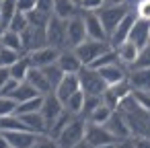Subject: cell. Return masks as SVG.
Masks as SVG:
<instances>
[{
	"instance_id": "obj_46",
	"label": "cell",
	"mask_w": 150,
	"mask_h": 148,
	"mask_svg": "<svg viewBox=\"0 0 150 148\" xmlns=\"http://www.w3.org/2000/svg\"><path fill=\"white\" fill-rule=\"evenodd\" d=\"M19 84H21L19 80L11 78V80H8V82L4 84V89H2V93H0V95H2V97H13V95H15V91L19 89Z\"/></svg>"
},
{
	"instance_id": "obj_18",
	"label": "cell",
	"mask_w": 150,
	"mask_h": 148,
	"mask_svg": "<svg viewBox=\"0 0 150 148\" xmlns=\"http://www.w3.org/2000/svg\"><path fill=\"white\" fill-rule=\"evenodd\" d=\"M99 74L103 76V80L107 82V86H115L119 84L121 80L127 78V72L121 64H111V66H105V68H99Z\"/></svg>"
},
{
	"instance_id": "obj_12",
	"label": "cell",
	"mask_w": 150,
	"mask_h": 148,
	"mask_svg": "<svg viewBox=\"0 0 150 148\" xmlns=\"http://www.w3.org/2000/svg\"><path fill=\"white\" fill-rule=\"evenodd\" d=\"M136 19H138V15H136V11H134V13H127V15H125V19L117 25V29H115V31H113V35L109 37V43H111V47H113V50H115L117 45H121L123 41H127V39H129V33H132V27H134Z\"/></svg>"
},
{
	"instance_id": "obj_51",
	"label": "cell",
	"mask_w": 150,
	"mask_h": 148,
	"mask_svg": "<svg viewBox=\"0 0 150 148\" xmlns=\"http://www.w3.org/2000/svg\"><path fill=\"white\" fill-rule=\"evenodd\" d=\"M6 29H8V25H6V21L2 19V15H0V35H2V33H4Z\"/></svg>"
},
{
	"instance_id": "obj_38",
	"label": "cell",
	"mask_w": 150,
	"mask_h": 148,
	"mask_svg": "<svg viewBox=\"0 0 150 148\" xmlns=\"http://www.w3.org/2000/svg\"><path fill=\"white\" fill-rule=\"evenodd\" d=\"M134 99L140 105V109H144V111L150 113V91H136L134 89Z\"/></svg>"
},
{
	"instance_id": "obj_43",
	"label": "cell",
	"mask_w": 150,
	"mask_h": 148,
	"mask_svg": "<svg viewBox=\"0 0 150 148\" xmlns=\"http://www.w3.org/2000/svg\"><path fill=\"white\" fill-rule=\"evenodd\" d=\"M107 4V0H82V4H80V8L82 11H101L103 6Z\"/></svg>"
},
{
	"instance_id": "obj_28",
	"label": "cell",
	"mask_w": 150,
	"mask_h": 148,
	"mask_svg": "<svg viewBox=\"0 0 150 148\" xmlns=\"http://www.w3.org/2000/svg\"><path fill=\"white\" fill-rule=\"evenodd\" d=\"M113 115V109L111 107H107L105 103L103 105H99L88 117H86V121H91V123H99V125H105L107 121H109V117Z\"/></svg>"
},
{
	"instance_id": "obj_45",
	"label": "cell",
	"mask_w": 150,
	"mask_h": 148,
	"mask_svg": "<svg viewBox=\"0 0 150 148\" xmlns=\"http://www.w3.org/2000/svg\"><path fill=\"white\" fill-rule=\"evenodd\" d=\"M54 4H56V0H37V11L54 17Z\"/></svg>"
},
{
	"instance_id": "obj_20",
	"label": "cell",
	"mask_w": 150,
	"mask_h": 148,
	"mask_svg": "<svg viewBox=\"0 0 150 148\" xmlns=\"http://www.w3.org/2000/svg\"><path fill=\"white\" fill-rule=\"evenodd\" d=\"M127 78L136 91H150V68H134Z\"/></svg>"
},
{
	"instance_id": "obj_34",
	"label": "cell",
	"mask_w": 150,
	"mask_h": 148,
	"mask_svg": "<svg viewBox=\"0 0 150 148\" xmlns=\"http://www.w3.org/2000/svg\"><path fill=\"white\" fill-rule=\"evenodd\" d=\"M27 19H29V25L31 27H39V29H45L47 27V23H50V19H52V15H45V13H41V11H31V13H27Z\"/></svg>"
},
{
	"instance_id": "obj_36",
	"label": "cell",
	"mask_w": 150,
	"mask_h": 148,
	"mask_svg": "<svg viewBox=\"0 0 150 148\" xmlns=\"http://www.w3.org/2000/svg\"><path fill=\"white\" fill-rule=\"evenodd\" d=\"M17 107H19V103L13 97H2V95H0V117L17 115Z\"/></svg>"
},
{
	"instance_id": "obj_54",
	"label": "cell",
	"mask_w": 150,
	"mask_h": 148,
	"mask_svg": "<svg viewBox=\"0 0 150 148\" xmlns=\"http://www.w3.org/2000/svg\"><path fill=\"white\" fill-rule=\"evenodd\" d=\"M72 2H74L76 6H80V4H82V0H72Z\"/></svg>"
},
{
	"instance_id": "obj_47",
	"label": "cell",
	"mask_w": 150,
	"mask_h": 148,
	"mask_svg": "<svg viewBox=\"0 0 150 148\" xmlns=\"http://www.w3.org/2000/svg\"><path fill=\"white\" fill-rule=\"evenodd\" d=\"M134 146L136 148H150V136H136Z\"/></svg>"
},
{
	"instance_id": "obj_7",
	"label": "cell",
	"mask_w": 150,
	"mask_h": 148,
	"mask_svg": "<svg viewBox=\"0 0 150 148\" xmlns=\"http://www.w3.org/2000/svg\"><path fill=\"white\" fill-rule=\"evenodd\" d=\"M66 37H68L70 50H74L76 45H80L82 41L88 39V35H86V23H84L82 15H76L70 21H66Z\"/></svg>"
},
{
	"instance_id": "obj_55",
	"label": "cell",
	"mask_w": 150,
	"mask_h": 148,
	"mask_svg": "<svg viewBox=\"0 0 150 148\" xmlns=\"http://www.w3.org/2000/svg\"><path fill=\"white\" fill-rule=\"evenodd\" d=\"M8 148H13V146H8Z\"/></svg>"
},
{
	"instance_id": "obj_49",
	"label": "cell",
	"mask_w": 150,
	"mask_h": 148,
	"mask_svg": "<svg viewBox=\"0 0 150 148\" xmlns=\"http://www.w3.org/2000/svg\"><path fill=\"white\" fill-rule=\"evenodd\" d=\"M115 148H136L134 146V138H127V140H119L115 144Z\"/></svg>"
},
{
	"instance_id": "obj_53",
	"label": "cell",
	"mask_w": 150,
	"mask_h": 148,
	"mask_svg": "<svg viewBox=\"0 0 150 148\" xmlns=\"http://www.w3.org/2000/svg\"><path fill=\"white\" fill-rule=\"evenodd\" d=\"M117 144V142H115ZM115 144H105V146H99V148H115Z\"/></svg>"
},
{
	"instance_id": "obj_1",
	"label": "cell",
	"mask_w": 150,
	"mask_h": 148,
	"mask_svg": "<svg viewBox=\"0 0 150 148\" xmlns=\"http://www.w3.org/2000/svg\"><path fill=\"white\" fill-rule=\"evenodd\" d=\"M84 132H86V119L78 115L64 127V132L56 140L60 142L62 148H76L80 142H84Z\"/></svg>"
},
{
	"instance_id": "obj_21",
	"label": "cell",
	"mask_w": 150,
	"mask_h": 148,
	"mask_svg": "<svg viewBox=\"0 0 150 148\" xmlns=\"http://www.w3.org/2000/svg\"><path fill=\"white\" fill-rule=\"evenodd\" d=\"M76 15H78V6L72 2V0H56V4H54V17H58L62 21H70Z\"/></svg>"
},
{
	"instance_id": "obj_24",
	"label": "cell",
	"mask_w": 150,
	"mask_h": 148,
	"mask_svg": "<svg viewBox=\"0 0 150 148\" xmlns=\"http://www.w3.org/2000/svg\"><path fill=\"white\" fill-rule=\"evenodd\" d=\"M31 62H29V58L27 56H23L15 66H11V78H15V80H19V82H25L27 80V76H29V72H31Z\"/></svg>"
},
{
	"instance_id": "obj_40",
	"label": "cell",
	"mask_w": 150,
	"mask_h": 148,
	"mask_svg": "<svg viewBox=\"0 0 150 148\" xmlns=\"http://www.w3.org/2000/svg\"><path fill=\"white\" fill-rule=\"evenodd\" d=\"M103 103H105L107 107H111L113 111H117V109H119V105H121V101L117 99V95H115L111 89H107V91L103 93Z\"/></svg>"
},
{
	"instance_id": "obj_4",
	"label": "cell",
	"mask_w": 150,
	"mask_h": 148,
	"mask_svg": "<svg viewBox=\"0 0 150 148\" xmlns=\"http://www.w3.org/2000/svg\"><path fill=\"white\" fill-rule=\"evenodd\" d=\"M129 11L125 8V4H121V6H113V4H105L101 11H97V15H99V19H101V23H103V27H105V31H107V35L111 37L113 35V31L117 29V25L125 19V15H127Z\"/></svg>"
},
{
	"instance_id": "obj_48",
	"label": "cell",
	"mask_w": 150,
	"mask_h": 148,
	"mask_svg": "<svg viewBox=\"0 0 150 148\" xmlns=\"http://www.w3.org/2000/svg\"><path fill=\"white\" fill-rule=\"evenodd\" d=\"M8 80H11V68H2V66H0V93H2L4 84Z\"/></svg>"
},
{
	"instance_id": "obj_33",
	"label": "cell",
	"mask_w": 150,
	"mask_h": 148,
	"mask_svg": "<svg viewBox=\"0 0 150 148\" xmlns=\"http://www.w3.org/2000/svg\"><path fill=\"white\" fill-rule=\"evenodd\" d=\"M111 64H119V58H117V52L111 47L109 52H105L103 56H99L95 62H93V66L91 68H95V70H99V68H105V66H111Z\"/></svg>"
},
{
	"instance_id": "obj_42",
	"label": "cell",
	"mask_w": 150,
	"mask_h": 148,
	"mask_svg": "<svg viewBox=\"0 0 150 148\" xmlns=\"http://www.w3.org/2000/svg\"><path fill=\"white\" fill-rule=\"evenodd\" d=\"M134 68H150V43L140 52V58H138V62H136ZM134 68H132V70H134Z\"/></svg>"
},
{
	"instance_id": "obj_41",
	"label": "cell",
	"mask_w": 150,
	"mask_h": 148,
	"mask_svg": "<svg viewBox=\"0 0 150 148\" xmlns=\"http://www.w3.org/2000/svg\"><path fill=\"white\" fill-rule=\"evenodd\" d=\"M136 15L140 19L150 21V0H138L136 2Z\"/></svg>"
},
{
	"instance_id": "obj_17",
	"label": "cell",
	"mask_w": 150,
	"mask_h": 148,
	"mask_svg": "<svg viewBox=\"0 0 150 148\" xmlns=\"http://www.w3.org/2000/svg\"><path fill=\"white\" fill-rule=\"evenodd\" d=\"M58 66L62 68L64 74H78L82 70V62L74 54V50H62L58 58Z\"/></svg>"
},
{
	"instance_id": "obj_30",
	"label": "cell",
	"mask_w": 150,
	"mask_h": 148,
	"mask_svg": "<svg viewBox=\"0 0 150 148\" xmlns=\"http://www.w3.org/2000/svg\"><path fill=\"white\" fill-rule=\"evenodd\" d=\"M43 72H45V76H47V82H50L52 91H56V89H58V84L62 82V78L66 76V74L62 72V68H60L58 64H52V66L43 68Z\"/></svg>"
},
{
	"instance_id": "obj_5",
	"label": "cell",
	"mask_w": 150,
	"mask_h": 148,
	"mask_svg": "<svg viewBox=\"0 0 150 148\" xmlns=\"http://www.w3.org/2000/svg\"><path fill=\"white\" fill-rule=\"evenodd\" d=\"M45 35H47V45L56 47V50H66L68 45V37H66V21L52 17L47 27H45Z\"/></svg>"
},
{
	"instance_id": "obj_31",
	"label": "cell",
	"mask_w": 150,
	"mask_h": 148,
	"mask_svg": "<svg viewBox=\"0 0 150 148\" xmlns=\"http://www.w3.org/2000/svg\"><path fill=\"white\" fill-rule=\"evenodd\" d=\"M84 93L82 91H78L76 95H72L66 103H64V107L70 111V113H74V115H82V107H84Z\"/></svg>"
},
{
	"instance_id": "obj_16",
	"label": "cell",
	"mask_w": 150,
	"mask_h": 148,
	"mask_svg": "<svg viewBox=\"0 0 150 148\" xmlns=\"http://www.w3.org/2000/svg\"><path fill=\"white\" fill-rule=\"evenodd\" d=\"M78 91H82L80 89V80H78V74H66L64 78H62V82L58 84V89L54 91L56 95H58V99L62 101V103H66L72 95H76Z\"/></svg>"
},
{
	"instance_id": "obj_2",
	"label": "cell",
	"mask_w": 150,
	"mask_h": 148,
	"mask_svg": "<svg viewBox=\"0 0 150 148\" xmlns=\"http://www.w3.org/2000/svg\"><path fill=\"white\" fill-rule=\"evenodd\" d=\"M111 50V43L109 41H95V39H86L82 41L80 45L74 47V54L78 56V60L82 62V66H93V62L103 56L105 52Z\"/></svg>"
},
{
	"instance_id": "obj_22",
	"label": "cell",
	"mask_w": 150,
	"mask_h": 148,
	"mask_svg": "<svg viewBox=\"0 0 150 148\" xmlns=\"http://www.w3.org/2000/svg\"><path fill=\"white\" fill-rule=\"evenodd\" d=\"M27 82L33 84L41 95L52 93V86H50V82H47V76H45V72H43L41 68H31V72H29V76H27Z\"/></svg>"
},
{
	"instance_id": "obj_8",
	"label": "cell",
	"mask_w": 150,
	"mask_h": 148,
	"mask_svg": "<svg viewBox=\"0 0 150 148\" xmlns=\"http://www.w3.org/2000/svg\"><path fill=\"white\" fill-rule=\"evenodd\" d=\"M27 58H29V62H31L33 68H41V70H43V68H47V66H52V64H58L60 50H56V47H52V45H45V47H41V50L29 52Z\"/></svg>"
},
{
	"instance_id": "obj_50",
	"label": "cell",
	"mask_w": 150,
	"mask_h": 148,
	"mask_svg": "<svg viewBox=\"0 0 150 148\" xmlns=\"http://www.w3.org/2000/svg\"><path fill=\"white\" fill-rule=\"evenodd\" d=\"M11 144H8V140H6V136L0 132V148H8Z\"/></svg>"
},
{
	"instance_id": "obj_37",
	"label": "cell",
	"mask_w": 150,
	"mask_h": 148,
	"mask_svg": "<svg viewBox=\"0 0 150 148\" xmlns=\"http://www.w3.org/2000/svg\"><path fill=\"white\" fill-rule=\"evenodd\" d=\"M0 15L8 25L11 19L17 15V0H0Z\"/></svg>"
},
{
	"instance_id": "obj_44",
	"label": "cell",
	"mask_w": 150,
	"mask_h": 148,
	"mask_svg": "<svg viewBox=\"0 0 150 148\" xmlns=\"http://www.w3.org/2000/svg\"><path fill=\"white\" fill-rule=\"evenodd\" d=\"M37 8V0H17V11L21 13H31Z\"/></svg>"
},
{
	"instance_id": "obj_15",
	"label": "cell",
	"mask_w": 150,
	"mask_h": 148,
	"mask_svg": "<svg viewBox=\"0 0 150 148\" xmlns=\"http://www.w3.org/2000/svg\"><path fill=\"white\" fill-rule=\"evenodd\" d=\"M115 52H117L119 64H121V66H127V68H134L136 62H138V58H140V47H138L134 41H129V39L123 41L121 45H117Z\"/></svg>"
},
{
	"instance_id": "obj_11",
	"label": "cell",
	"mask_w": 150,
	"mask_h": 148,
	"mask_svg": "<svg viewBox=\"0 0 150 148\" xmlns=\"http://www.w3.org/2000/svg\"><path fill=\"white\" fill-rule=\"evenodd\" d=\"M82 17H84V23H86V35L88 39H95V41H109V35L99 19V15L95 11H82Z\"/></svg>"
},
{
	"instance_id": "obj_19",
	"label": "cell",
	"mask_w": 150,
	"mask_h": 148,
	"mask_svg": "<svg viewBox=\"0 0 150 148\" xmlns=\"http://www.w3.org/2000/svg\"><path fill=\"white\" fill-rule=\"evenodd\" d=\"M19 117L23 119V123L27 125V130L39 134V136L47 134V121H45V117L41 115V111H37V113H27V115H19Z\"/></svg>"
},
{
	"instance_id": "obj_13",
	"label": "cell",
	"mask_w": 150,
	"mask_h": 148,
	"mask_svg": "<svg viewBox=\"0 0 150 148\" xmlns=\"http://www.w3.org/2000/svg\"><path fill=\"white\" fill-rule=\"evenodd\" d=\"M8 144L13 148H33L35 142L39 140V134L31 132V130H17V132H6L4 134Z\"/></svg>"
},
{
	"instance_id": "obj_27",
	"label": "cell",
	"mask_w": 150,
	"mask_h": 148,
	"mask_svg": "<svg viewBox=\"0 0 150 148\" xmlns=\"http://www.w3.org/2000/svg\"><path fill=\"white\" fill-rule=\"evenodd\" d=\"M41 107H43V95H39V97H35V99H29V101L19 103V107H17V115L37 113V111H41Z\"/></svg>"
},
{
	"instance_id": "obj_25",
	"label": "cell",
	"mask_w": 150,
	"mask_h": 148,
	"mask_svg": "<svg viewBox=\"0 0 150 148\" xmlns=\"http://www.w3.org/2000/svg\"><path fill=\"white\" fill-rule=\"evenodd\" d=\"M41 93L33 86V84H29L27 80L25 82H21L19 84V89L15 91V95H13V99L17 101V103H23V101H29V99H35V97H39Z\"/></svg>"
},
{
	"instance_id": "obj_14",
	"label": "cell",
	"mask_w": 150,
	"mask_h": 148,
	"mask_svg": "<svg viewBox=\"0 0 150 148\" xmlns=\"http://www.w3.org/2000/svg\"><path fill=\"white\" fill-rule=\"evenodd\" d=\"M129 41H134L138 47H140V52L150 43V21H146V19H136V23H134V27H132V33H129Z\"/></svg>"
},
{
	"instance_id": "obj_29",
	"label": "cell",
	"mask_w": 150,
	"mask_h": 148,
	"mask_svg": "<svg viewBox=\"0 0 150 148\" xmlns=\"http://www.w3.org/2000/svg\"><path fill=\"white\" fill-rule=\"evenodd\" d=\"M21 58H23L21 52H15V50H8V47H2V45H0V66H2V68L15 66Z\"/></svg>"
},
{
	"instance_id": "obj_52",
	"label": "cell",
	"mask_w": 150,
	"mask_h": 148,
	"mask_svg": "<svg viewBox=\"0 0 150 148\" xmlns=\"http://www.w3.org/2000/svg\"><path fill=\"white\" fill-rule=\"evenodd\" d=\"M125 2H127V0H107V4H113V6H121Z\"/></svg>"
},
{
	"instance_id": "obj_6",
	"label": "cell",
	"mask_w": 150,
	"mask_h": 148,
	"mask_svg": "<svg viewBox=\"0 0 150 148\" xmlns=\"http://www.w3.org/2000/svg\"><path fill=\"white\" fill-rule=\"evenodd\" d=\"M84 140L91 148H99V146H105V144H115V136L105 127V125H99V123H91L86 121V132H84Z\"/></svg>"
},
{
	"instance_id": "obj_26",
	"label": "cell",
	"mask_w": 150,
	"mask_h": 148,
	"mask_svg": "<svg viewBox=\"0 0 150 148\" xmlns=\"http://www.w3.org/2000/svg\"><path fill=\"white\" fill-rule=\"evenodd\" d=\"M17 130H27V125L23 123V119L19 115H6V117H0V132L6 134V132H17Z\"/></svg>"
},
{
	"instance_id": "obj_23",
	"label": "cell",
	"mask_w": 150,
	"mask_h": 148,
	"mask_svg": "<svg viewBox=\"0 0 150 148\" xmlns=\"http://www.w3.org/2000/svg\"><path fill=\"white\" fill-rule=\"evenodd\" d=\"M0 45H2V47H8V50H15V52H23V50H25L21 33H15V31H11V29H6L2 35H0Z\"/></svg>"
},
{
	"instance_id": "obj_3",
	"label": "cell",
	"mask_w": 150,
	"mask_h": 148,
	"mask_svg": "<svg viewBox=\"0 0 150 148\" xmlns=\"http://www.w3.org/2000/svg\"><path fill=\"white\" fill-rule=\"evenodd\" d=\"M78 80H80V89L84 95H103L109 89L103 76L99 74V70L91 66H82V70L78 72Z\"/></svg>"
},
{
	"instance_id": "obj_35",
	"label": "cell",
	"mask_w": 150,
	"mask_h": 148,
	"mask_svg": "<svg viewBox=\"0 0 150 148\" xmlns=\"http://www.w3.org/2000/svg\"><path fill=\"white\" fill-rule=\"evenodd\" d=\"M99 105H103V95H86L84 97V107H82V115L80 117H88Z\"/></svg>"
},
{
	"instance_id": "obj_10",
	"label": "cell",
	"mask_w": 150,
	"mask_h": 148,
	"mask_svg": "<svg viewBox=\"0 0 150 148\" xmlns=\"http://www.w3.org/2000/svg\"><path fill=\"white\" fill-rule=\"evenodd\" d=\"M105 127L115 136V140L119 142V140H127V138H132L134 134H132V127H129V121H127V117L117 109V111H113V115L109 117V121L105 123Z\"/></svg>"
},
{
	"instance_id": "obj_56",
	"label": "cell",
	"mask_w": 150,
	"mask_h": 148,
	"mask_svg": "<svg viewBox=\"0 0 150 148\" xmlns=\"http://www.w3.org/2000/svg\"><path fill=\"white\" fill-rule=\"evenodd\" d=\"M136 2H138V0H136Z\"/></svg>"
},
{
	"instance_id": "obj_32",
	"label": "cell",
	"mask_w": 150,
	"mask_h": 148,
	"mask_svg": "<svg viewBox=\"0 0 150 148\" xmlns=\"http://www.w3.org/2000/svg\"><path fill=\"white\" fill-rule=\"evenodd\" d=\"M8 29L11 31H15V33H25L27 29H29V19H27V13H21V11H17V15L11 19V23H8Z\"/></svg>"
},
{
	"instance_id": "obj_39",
	"label": "cell",
	"mask_w": 150,
	"mask_h": 148,
	"mask_svg": "<svg viewBox=\"0 0 150 148\" xmlns=\"http://www.w3.org/2000/svg\"><path fill=\"white\" fill-rule=\"evenodd\" d=\"M33 148H62V146H60V142H58L56 138H52V136L43 134V136H39V140L35 142V146H33Z\"/></svg>"
},
{
	"instance_id": "obj_9",
	"label": "cell",
	"mask_w": 150,
	"mask_h": 148,
	"mask_svg": "<svg viewBox=\"0 0 150 148\" xmlns=\"http://www.w3.org/2000/svg\"><path fill=\"white\" fill-rule=\"evenodd\" d=\"M64 103L58 99V95L52 91V93H47V95H43V107H41V115L45 117V121H47V132H50V127L54 125V121L64 113Z\"/></svg>"
}]
</instances>
